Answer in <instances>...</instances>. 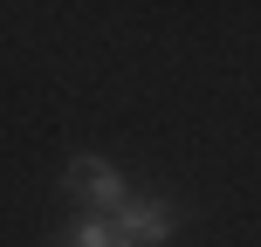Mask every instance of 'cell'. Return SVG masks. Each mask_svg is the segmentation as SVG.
<instances>
[{
	"label": "cell",
	"instance_id": "6da1fadb",
	"mask_svg": "<svg viewBox=\"0 0 261 247\" xmlns=\"http://www.w3.org/2000/svg\"><path fill=\"white\" fill-rule=\"evenodd\" d=\"M62 185L83 199V213H117L124 199H130V185H124V172L110 165V158H69V172H62Z\"/></svg>",
	"mask_w": 261,
	"mask_h": 247
},
{
	"label": "cell",
	"instance_id": "7a4b0ae2",
	"mask_svg": "<svg viewBox=\"0 0 261 247\" xmlns=\"http://www.w3.org/2000/svg\"><path fill=\"white\" fill-rule=\"evenodd\" d=\"M110 227H117V247H158L179 234V206L172 199H124L110 213Z\"/></svg>",
	"mask_w": 261,
	"mask_h": 247
},
{
	"label": "cell",
	"instance_id": "3957f363",
	"mask_svg": "<svg viewBox=\"0 0 261 247\" xmlns=\"http://www.w3.org/2000/svg\"><path fill=\"white\" fill-rule=\"evenodd\" d=\"M62 247H69V240H62Z\"/></svg>",
	"mask_w": 261,
	"mask_h": 247
}]
</instances>
